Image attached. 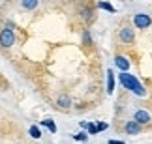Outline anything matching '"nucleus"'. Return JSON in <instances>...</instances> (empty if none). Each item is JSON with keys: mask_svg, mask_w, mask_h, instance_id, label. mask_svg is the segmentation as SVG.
Returning a JSON list of instances; mask_svg holds the SVG:
<instances>
[{"mask_svg": "<svg viewBox=\"0 0 152 144\" xmlns=\"http://www.w3.org/2000/svg\"><path fill=\"white\" fill-rule=\"evenodd\" d=\"M118 79H120V82H122V86H124L126 90H130V92H133L135 96H139V97H143V96H147V90H145V86L139 82V80L133 77V75H130L128 71H122L120 75H118Z\"/></svg>", "mask_w": 152, "mask_h": 144, "instance_id": "f257e3e1", "label": "nucleus"}, {"mask_svg": "<svg viewBox=\"0 0 152 144\" xmlns=\"http://www.w3.org/2000/svg\"><path fill=\"white\" fill-rule=\"evenodd\" d=\"M13 41H15V34H13V30H11V26H6L2 32H0V45L2 47H11L13 45Z\"/></svg>", "mask_w": 152, "mask_h": 144, "instance_id": "f03ea898", "label": "nucleus"}, {"mask_svg": "<svg viewBox=\"0 0 152 144\" xmlns=\"http://www.w3.org/2000/svg\"><path fill=\"white\" fill-rule=\"evenodd\" d=\"M133 22H135V26L137 28H147V26H150V17L148 15H145V13H137L135 17H133Z\"/></svg>", "mask_w": 152, "mask_h": 144, "instance_id": "7ed1b4c3", "label": "nucleus"}, {"mask_svg": "<svg viewBox=\"0 0 152 144\" xmlns=\"http://www.w3.org/2000/svg\"><path fill=\"white\" fill-rule=\"evenodd\" d=\"M133 120H135V122H139L141 125H145V124L150 122V114H148L147 111H137L135 114H133Z\"/></svg>", "mask_w": 152, "mask_h": 144, "instance_id": "20e7f679", "label": "nucleus"}, {"mask_svg": "<svg viewBox=\"0 0 152 144\" xmlns=\"http://www.w3.org/2000/svg\"><path fill=\"white\" fill-rule=\"evenodd\" d=\"M139 131H141V124L135 122V120H130V122L126 124V133L128 135H137Z\"/></svg>", "mask_w": 152, "mask_h": 144, "instance_id": "39448f33", "label": "nucleus"}, {"mask_svg": "<svg viewBox=\"0 0 152 144\" xmlns=\"http://www.w3.org/2000/svg\"><path fill=\"white\" fill-rule=\"evenodd\" d=\"M115 64H116V67H118L120 71H128V69H130V60H128L126 56H116Z\"/></svg>", "mask_w": 152, "mask_h": 144, "instance_id": "423d86ee", "label": "nucleus"}, {"mask_svg": "<svg viewBox=\"0 0 152 144\" xmlns=\"http://www.w3.org/2000/svg\"><path fill=\"white\" fill-rule=\"evenodd\" d=\"M120 39L126 43H132L133 41V30L132 28H122L120 30Z\"/></svg>", "mask_w": 152, "mask_h": 144, "instance_id": "0eeeda50", "label": "nucleus"}, {"mask_svg": "<svg viewBox=\"0 0 152 144\" xmlns=\"http://www.w3.org/2000/svg\"><path fill=\"white\" fill-rule=\"evenodd\" d=\"M115 90V75H113V69L107 71V94H113Z\"/></svg>", "mask_w": 152, "mask_h": 144, "instance_id": "6e6552de", "label": "nucleus"}, {"mask_svg": "<svg viewBox=\"0 0 152 144\" xmlns=\"http://www.w3.org/2000/svg\"><path fill=\"white\" fill-rule=\"evenodd\" d=\"M21 4H23V8H25V9H34L38 6V0H23Z\"/></svg>", "mask_w": 152, "mask_h": 144, "instance_id": "1a4fd4ad", "label": "nucleus"}, {"mask_svg": "<svg viewBox=\"0 0 152 144\" xmlns=\"http://www.w3.org/2000/svg\"><path fill=\"white\" fill-rule=\"evenodd\" d=\"M28 133H30V137H32V139H39V137H42V131H39V127H38V125H32V127L28 129Z\"/></svg>", "mask_w": 152, "mask_h": 144, "instance_id": "9d476101", "label": "nucleus"}, {"mask_svg": "<svg viewBox=\"0 0 152 144\" xmlns=\"http://www.w3.org/2000/svg\"><path fill=\"white\" fill-rule=\"evenodd\" d=\"M42 125H45V127H49L51 133H56V125L53 120H42Z\"/></svg>", "mask_w": 152, "mask_h": 144, "instance_id": "9b49d317", "label": "nucleus"}, {"mask_svg": "<svg viewBox=\"0 0 152 144\" xmlns=\"http://www.w3.org/2000/svg\"><path fill=\"white\" fill-rule=\"evenodd\" d=\"M98 8H102V9H105V11H109V13H115V8L111 4H107V2H98Z\"/></svg>", "mask_w": 152, "mask_h": 144, "instance_id": "f8f14e48", "label": "nucleus"}, {"mask_svg": "<svg viewBox=\"0 0 152 144\" xmlns=\"http://www.w3.org/2000/svg\"><path fill=\"white\" fill-rule=\"evenodd\" d=\"M58 105L60 107H69V97L68 96H60L58 97Z\"/></svg>", "mask_w": 152, "mask_h": 144, "instance_id": "ddd939ff", "label": "nucleus"}, {"mask_svg": "<svg viewBox=\"0 0 152 144\" xmlns=\"http://www.w3.org/2000/svg\"><path fill=\"white\" fill-rule=\"evenodd\" d=\"M86 131H88L90 135H96V133H98V125H96V124H88V127H86Z\"/></svg>", "mask_w": 152, "mask_h": 144, "instance_id": "4468645a", "label": "nucleus"}, {"mask_svg": "<svg viewBox=\"0 0 152 144\" xmlns=\"http://www.w3.org/2000/svg\"><path fill=\"white\" fill-rule=\"evenodd\" d=\"M73 139H75V140H83V142H85L86 139H88V135H86L85 131H83V133H79V135H73Z\"/></svg>", "mask_w": 152, "mask_h": 144, "instance_id": "2eb2a0df", "label": "nucleus"}, {"mask_svg": "<svg viewBox=\"0 0 152 144\" xmlns=\"http://www.w3.org/2000/svg\"><path fill=\"white\" fill-rule=\"evenodd\" d=\"M98 125V131H103V129H107V124L105 122H100V124H96Z\"/></svg>", "mask_w": 152, "mask_h": 144, "instance_id": "dca6fc26", "label": "nucleus"}, {"mask_svg": "<svg viewBox=\"0 0 152 144\" xmlns=\"http://www.w3.org/2000/svg\"><path fill=\"white\" fill-rule=\"evenodd\" d=\"M81 15H83L85 19H90V9H83V11H81Z\"/></svg>", "mask_w": 152, "mask_h": 144, "instance_id": "f3484780", "label": "nucleus"}, {"mask_svg": "<svg viewBox=\"0 0 152 144\" xmlns=\"http://www.w3.org/2000/svg\"><path fill=\"white\" fill-rule=\"evenodd\" d=\"M83 38H85V43H86V45H90V36H88V32H85V34H83Z\"/></svg>", "mask_w": 152, "mask_h": 144, "instance_id": "a211bd4d", "label": "nucleus"}, {"mask_svg": "<svg viewBox=\"0 0 152 144\" xmlns=\"http://www.w3.org/2000/svg\"><path fill=\"white\" fill-rule=\"evenodd\" d=\"M107 144H126V142H122V140H113V139H111Z\"/></svg>", "mask_w": 152, "mask_h": 144, "instance_id": "6ab92c4d", "label": "nucleus"}]
</instances>
